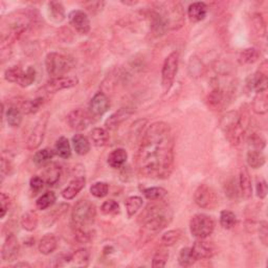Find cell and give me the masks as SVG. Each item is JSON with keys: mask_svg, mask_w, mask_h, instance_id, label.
<instances>
[{"mask_svg": "<svg viewBox=\"0 0 268 268\" xmlns=\"http://www.w3.org/2000/svg\"><path fill=\"white\" fill-rule=\"evenodd\" d=\"M138 173L152 179H167L173 172L174 138L167 123H154L141 137L135 157Z\"/></svg>", "mask_w": 268, "mask_h": 268, "instance_id": "1", "label": "cell"}, {"mask_svg": "<svg viewBox=\"0 0 268 268\" xmlns=\"http://www.w3.org/2000/svg\"><path fill=\"white\" fill-rule=\"evenodd\" d=\"M173 218L172 210L163 203L149 204L139 216L141 221L140 241L147 243L166 228Z\"/></svg>", "mask_w": 268, "mask_h": 268, "instance_id": "2", "label": "cell"}, {"mask_svg": "<svg viewBox=\"0 0 268 268\" xmlns=\"http://www.w3.org/2000/svg\"><path fill=\"white\" fill-rule=\"evenodd\" d=\"M183 24V13L178 2L155 3L151 12V27L156 36H161L169 29H177Z\"/></svg>", "mask_w": 268, "mask_h": 268, "instance_id": "3", "label": "cell"}, {"mask_svg": "<svg viewBox=\"0 0 268 268\" xmlns=\"http://www.w3.org/2000/svg\"><path fill=\"white\" fill-rule=\"evenodd\" d=\"M220 127L230 145L238 146L242 143L246 131V125L244 122V116L240 112L229 111L221 118Z\"/></svg>", "mask_w": 268, "mask_h": 268, "instance_id": "4", "label": "cell"}, {"mask_svg": "<svg viewBox=\"0 0 268 268\" xmlns=\"http://www.w3.org/2000/svg\"><path fill=\"white\" fill-rule=\"evenodd\" d=\"M96 216V210L94 204L87 199H81L73 206L71 212V222L73 229L84 230L91 226Z\"/></svg>", "mask_w": 268, "mask_h": 268, "instance_id": "5", "label": "cell"}, {"mask_svg": "<svg viewBox=\"0 0 268 268\" xmlns=\"http://www.w3.org/2000/svg\"><path fill=\"white\" fill-rule=\"evenodd\" d=\"M31 24V20L26 15L16 14V16H10L7 19V26L3 27L1 34V42L4 44L7 42L6 46L14 42L23 34L26 28Z\"/></svg>", "mask_w": 268, "mask_h": 268, "instance_id": "6", "label": "cell"}, {"mask_svg": "<svg viewBox=\"0 0 268 268\" xmlns=\"http://www.w3.org/2000/svg\"><path fill=\"white\" fill-rule=\"evenodd\" d=\"M73 59L59 53H49L45 59L46 71L51 78L64 77V74L73 68Z\"/></svg>", "mask_w": 268, "mask_h": 268, "instance_id": "7", "label": "cell"}, {"mask_svg": "<svg viewBox=\"0 0 268 268\" xmlns=\"http://www.w3.org/2000/svg\"><path fill=\"white\" fill-rule=\"evenodd\" d=\"M215 229V221L205 214H196L190 221L191 234L197 239H206Z\"/></svg>", "mask_w": 268, "mask_h": 268, "instance_id": "8", "label": "cell"}, {"mask_svg": "<svg viewBox=\"0 0 268 268\" xmlns=\"http://www.w3.org/2000/svg\"><path fill=\"white\" fill-rule=\"evenodd\" d=\"M178 64H179V54L177 51L171 53L163 62L161 70V84L165 92L169 91L174 83L178 70Z\"/></svg>", "mask_w": 268, "mask_h": 268, "instance_id": "9", "label": "cell"}, {"mask_svg": "<svg viewBox=\"0 0 268 268\" xmlns=\"http://www.w3.org/2000/svg\"><path fill=\"white\" fill-rule=\"evenodd\" d=\"M48 116L49 114L47 112L43 113L34 125L32 131L29 132L28 137L26 139V148L28 150H36V149H38L41 146L44 136H45Z\"/></svg>", "mask_w": 268, "mask_h": 268, "instance_id": "10", "label": "cell"}, {"mask_svg": "<svg viewBox=\"0 0 268 268\" xmlns=\"http://www.w3.org/2000/svg\"><path fill=\"white\" fill-rule=\"evenodd\" d=\"M195 203L204 210H214L218 205V197L216 192L207 184H200L194 193Z\"/></svg>", "mask_w": 268, "mask_h": 268, "instance_id": "11", "label": "cell"}, {"mask_svg": "<svg viewBox=\"0 0 268 268\" xmlns=\"http://www.w3.org/2000/svg\"><path fill=\"white\" fill-rule=\"evenodd\" d=\"M92 122V115L84 109H74L67 115V123L70 128L77 131L85 130Z\"/></svg>", "mask_w": 268, "mask_h": 268, "instance_id": "12", "label": "cell"}, {"mask_svg": "<svg viewBox=\"0 0 268 268\" xmlns=\"http://www.w3.org/2000/svg\"><path fill=\"white\" fill-rule=\"evenodd\" d=\"M79 80L76 77H59L51 78L47 83L44 85L43 90L46 93H56L58 91L69 89L77 86Z\"/></svg>", "mask_w": 268, "mask_h": 268, "instance_id": "13", "label": "cell"}, {"mask_svg": "<svg viewBox=\"0 0 268 268\" xmlns=\"http://www.w3.org/2000/svg\"><path fill=\"white\" fill-rule=\"evenodd\" d=\"M69 23L81 35H87L90 32V20L88 15L82 10H73L68 15Z\"/></svg>", "mask_w": 268, "mask_h": 268, "instance_id": "14", "label": "cell"}, {"mask_svg": "<svg viewBox=\"0 0 268 268\" xmlns=\"http://www.w3.org/2000/svg\"><path fill=\"white\" fill-rule=\"evenodd\" d=\"M20 251V245L18 239L15 235L11 234L6 237V239L3 243L1 257L4 262H13L17 260Z\"/></svg>", "mask_w": 268, "mask_h": 268, "instance_id": "15", "label": "cell"}, {"mask_svg": "<svg viewBox=\"0 0 268 268\" xmlns=\"http://www.w3.org/2000/svg\"><path fill=\"white\" fill-rule=\"evenodd\" d=\"M228 91H226L224 88H221L219 86L215 87L207 96V103L213 110L220 111L225 106H227L228 101Z\"/></svg>", "mask_w": 268, "mask_h": 268, "instance_id": "16", "label": "cell"}, {"mask_svg": "<svg viewBox=\"0 0 268 268\" xmlns=\"http://www.w3.org/2000/svg\"><path fill=\"white\" fill-rule=\"evenodd\" d=\"M110 107V101L108 96L103 93L98 92L95 93L93 98L89 103V112L92 116H102L105 114Z\"/></svg>", "mask_w": 268, "mask_h": 268, "instance_id": "17", "label": "cell"}, {"mask_svg": "<svg viewBox=\"0 0 268 268\" xmlns=\"http://www.w3.org/2000/svg\"><path fill=\"white\" fill-rule=\"evenodd\" d=\"M266 61L263 62L260 68L256 73L252 74L248 79V86L250 89H254L255 91L263 92L267 91L268 79H267V69H266Z\"/></svg>", "mask_w": 268, "mask_h": 268, "instance_id": "18", "label": "cell"}, {"mask_svg": "<svg viewBox=\"0 0 268 268\" xmlns=\"http://www.w3.org/2000/svg\"><path fill=\"white\" fill-rule=\"evenodd\" d=\"M192 251L195 258L198 260L211 259L216 254L215 245L211 242L204 241V239H198L192 247Z\"/></svg>", "mask_w": 268, "mask_h": 268, "instance_id": "19", "label": "cell"}, {"mask_svg": "<svg viewBox=\"0 0 268 268\" xmlns=\"http://www.w3.org/2000/svg\"><path fill=\"white\" fill-rule=\"evenodd\" d=\"M132 113L133 111L130 108H121L107 118V121L105 122L106 128L109 130H115L122 123L128 120Z\"/></svg>", "mask_w": 268, "mask_h": 268, "instance_id": "20", "label": "cell"}, {"mask_svg": "<svg viewBox=\"0 0 268 268\" xmlns=\"http://www.w3.org/2000/svg\"><path fill=\"white\" fill-rule=\"evenodd\" d=\"M86 179L85 177L80 176L74 178L73 180L69 182V184L62 191V196L66 200H71L76 197L79 193L85 188Z\"/></svg>", "mask_w": 268, "mask_h": 268, "instance_id": "21", "label": "cell"}, {"mask_svg": "<svg viewBox=\"0 0 268 268\" xmlns=\"http://www.w3.org/2000/svg\"><path fill=\"white\" fill-rule=\"evenodd\" d=\"M239 190L244 198L249 199L252 196V185L248 170L243 167L239 175Z\"/></svg>", "mask_w": 268, "mask_h": 268, "instance_id": "22", "label": "cell"}, {"mask_svg": "<svg viewBox=\"0 0 268 268\" xmlns=\"http://www.w3.org/2000/svg\"><path fill=\"white\" fill-rule=\"evenodd\" d=\"M62 175V169L58 163H49L44 171V181L47 185H55L60 180Z\"/></svg>", "mask_w": 268, "mask_h": 268, "instance_id": "23", "label": "cell"}, {"mask_svg": "<svg viewBox=\"0 0 268 268\" xmlns=\"http://www.w3.org/2000/svg\"><path fill=\"white\" fill-rule=\"evenodd\" d=\"M128 158V153L123 148H117L113 150L108 155V165L113 168L118 169L124 166V163L127 161Z\"/></svg>", "mask_w": 268, "mask_h": 268, "instance_id": "24", "label": "cell"}, {"mask_svg": "<svg viewBox=\"0 0 268 268\" xmlns=\"http://www.w3.org/2000/svg\"><path fill=\"white\" fill-rule=\"evenodd\" d=\"M207 6L204 2H194L188 9V16L192 22H200L206 17Z\"/></svg>", "mask_w": 268, "mask_h": 268, "instance_id": "25", "label": "cell"}, {"mask_svg": "<svg viewBox=\"0 0 268 268\" xmlns=\"http://www.w3.org/2000/svg\"><path fill=\"white\" fill-rule=\"evenodd\" d=\"M58 240L53 234H46L39 242V251L42 255H50L57 249Z\"/></svg>", "mask_w": 268, "mask_h": 268, "instance_id": "26", "label": "cell"}, {"mask_svg": "<svg viewBox=\"0 0 268 268\" xmlns=\"http://www.w3.org/2000/svg\"><path fill=\"white\" fill-rule=\"evenodd\" d=\"M48 16L49 18L57 22V23H61L62 21L65 20V9L61 2L59 1H50L48 2Z\"/></svg>", "mask_w": 268, "mask_h": 268, "instance_id": "27", "label": "cell"}, {"mask_svg": "<svg viewBox=\"0 0 268 268\" xmlns=\"http://www.w3.org/2000/svg\"><path fill=\"white\" fill-rule=\"evenodd\" d=\"M43 98H37L35 100H23L20 102L19 106L17 107L21 110V112L23 114H33L40 109V107L43 105Z\"/></svg>", "mask_w": 268, "mask_h": 268, "instance_id": "28", "label": "cell"}, {"mask_svg": "<svg viewBox=\"0 0 268 268\" xmlns=\"http://www.w3.org/2000/svg\"><path fill=\"white\" fill-rule=\"evenodd\" d=\"M72 146L74 151L79 155H86L90 151V143H89L87 137L82 135V134H76L72 137Z\"/></svg>", "mask_w": 268, "mask_h": 268, "instance_id": "29", "label": "cell"}, {"mask_svg": "<svg viewBox=\"0 0 268 268\" xmlns=\"http://www.w3.org/2000/svg\"><path fill=\"white\" fill-rule=\"evenodd\" d=\"M38 215H37L34 211H28L25 214L22 215L20 219V224L22 228L27 230V232H33L36 229L37 225H38Z\"/></svg>", "mask_w": 268, "mask_h": 268, "instance_id": "30", "label": "cell"}, {"mask_svg": "<svg viewBox=\"0 0 268 268\" xmlns=\"http://www.w3.org/2000/svg\"><path fill=\"white\" fill-rule=\"evenodd\" d=\"M246 160L249 167L252 169H259L265 165L266 157L262 151L249 150L246 155Z\"/></svg>", "mask_w": 268, "mask_h": 268, "instance_id": "31", "label": "cell"}, {"mask_svg": "<svg viewBox=\"0 0 268 268\" xmlns=\"http://www.w3.org/2000/svg\"><path fill=\"white\" fill-rule=\"evenodd\" d=\"M55 152L51 149H42V150L36 152L34 155V163L37 167H44L50 163V160L53 159Z\"/></svg>", "mask_w": 268, "mask_h": 268, "instance_id": "32", "label": "cell"}, {"mask_svg": "<svg viewBox=\"0 0 268 268\" xmlns=\"http://www.w3.org/2000/svg\"><path fill=\"white\" fill-rule=\"evenodd\" d=\"M259 58H260L259 50L254 47H249L241 51L238 61H239V63L242 65H249V64L256 63L259 60Z\"/></svg>", "mask_w": 268, "mask_h": 268, "instance_id": "33", "label": "cell"}, {"mask_svg": "<svg viewBox=\"0 0 268 268\" xmlns=\"http://www.w3.org/2000/svg\"><path fill=\"white\" fill-rule=\"evenodd\" d=\"M22 113L21 110L17 106H11L6 110V121L10 127L17 128L22 122Z\"/></svg>", "mask_w": 268, "mask_h": 268, "instance_id": "34", "label": "cell"}, {"mask_svg": "<svg viewBox=\"0 0 268 268\" xmlns=\"http://www.w3.org/2000/svg\"><path fill=\"white\" fill-rule=\"evenodd\" d=\"M55 151L57 155L60 156L61 158H64V159L69 158L71 156V147L69 144V140L64 136L59 138L56 141Z\"/></svg>", "mask_w": 268, "mask_h": 268, "instance_id": "35", "label": "cell"}, {"mask_svg": "<svg viewBox=\"0 0 268 268\" xmlns=\"http://www.w3.org/2000/svg\"><path fill=\"white\" fill-rule=\"evenodd\" d=\"M90 137L93 145L96 147H104L108 144L109 134L104 128H94L90 133Z\"/></svg>", "mask_w": 268, "mask_h": 268, "instance_id": "36", "label": "cell"}, {"mask_svg": "<svg viewBox=\"0 0 268 268\" xmlns=\"http://www.w3.org/2000/svg\"><path fill=\"white\" fill-rule=\"evenodd\" d=\"M252 108L257 114H265L267 112L268 102L266 91L258 92L254 99V103H252Z\"/></svg>", "mask_w": 268, "mask_h": 268, "instance_id": "37", "label": "cell"}, {"mask_svg": "<svg viewBox=\"0 0 268 268\" xmlns=\"http://www.w3.org/2000/svg\"><path fill=\"white\" fill-rule=\"evenodd\" d=\"M125 206L128 214V217L131 218L138 212V210H140V207L143 206V198L139 196H131L126 199Z\"/></svg>", "mask_w": 268, "mask_h": 268, "instance_id": "38", "label": "cell"}, {"mask_svg": "<svg viewBox=\"0 0 268 268\" xmlns=\"http://www.w3.org/2000/svg\"><path fill=\"white\" fill-rule=\"evenodd\" d=\"M89 259H90V254H89L88 249L82 248L77 251H74L73 254L69 257V260L76 266H87L89 263Z\"/></svg>", "mask_w": 268, "mask_h": 268, "instance_id": "39", "label": "cell"}, {"mask_svg": "<svg viewBox=\"0 0 268 268\" xmlns=\"http://www.w3.org/2000/svg\"><path fill=\"white\" fill-rule=\"evenodd\" d=\"M197 259L193 254L192 248L184 247L180 250L179 256H178V263L182 267H191L195 264Z\"/></svg>", "mask_w": 268, "mask_h": 268, "instance_id": "40", "label": "cell"}, {"mask_svg": "<svg viewBox=\"0 0 268 268\" xmlns=\"http://www.w3.org/2000/svg\"><path fill=\"white\" fill-rule=\"evenodd\" d=\"M248 146L250 148V150H259L262 151L263 149L266 146V139L265 137L262 135L261 133L259 132H254L251 133L250 135L248 136Z\"/></svg>", "mask_w": 268, "mask_h": 268, "instance_id": "41", "label": "cell"}, {"mask_svg": "<svg viewBox=\"0 0 268 268\" xmlns=\"http://www.w3.org/2000/svg\"><path fill=\"white\" fill-rule=\"evenodd\" d=\"M144 196L150 201H159L165 198L168 194L166 189L160 188V187H153V188H148L143 191Z\"/></svg>", "mask_w": 268, "mask_h": 268, "instance_id": "42", "label": "cell"}, {"mask_svg": "<svg viewBox=\"0 0 268 268\" xmlns=\"http://www.w3.org/2000/svg\"><path fill=\"white\" fill-rule=\"evenodd\" d=\"M220 224L224 229L233 228L237 224V217L235 213L224 210L220 213Z\"/></svg>", "mask_w": 268, "mask_h": 268, "instance_id": "43", "label": "cell"}, {"mask_svg": "<svg viewBox=\"0 0 268 268\" xmlns=\"http://www.w3.org/2000/svg\"><path fill=\"white\" fill-rule=\"evenodd\" d=\"M56 202V195L54 192H46L45 194L40 196L36 201L37 208L39 210H46Z\"/></svg>", "mask_w": 268, "mask_h": 268, "instance_id": "44", "label": "cell"}, {"mask_svg": "<svg viewBox=\"0 0 268 268\" xmlns=\"http://www.w3.org/2000/svg\"><path fill=\"white\" fill-rule=\"evenodd\" d=\"M182 236L181 229H173V230H169L168 233H166L161 237V244L163 246H172L176 242L180 240V238Z\"/></svg>", "mask_w": 268, "mask_h": 268, "instance_id": "45", "label": "cell"}, {"mask_svg": "<svg viewBox=\"0 0 268 268\" xmlns=\"http://www.w3.org/2000/svg\"><path fill=\"white\" fill-rule=\"evenodd\" d=\"M36 80V69L34 68L33 66H28L26 70H23V73H22V76L18 82V85L26 88L28 86H31Z\"/></svg>", "mask_w": 268, "mask_h": 268, "instance_id": "46", "label": "cell"}, {"mask_svg": "<svg viewBox=\"0 0 268 268\" xmlns=\"http://www.w3.org/2000/svg\"><path fill=\"white\" fill-rule=\"evenodd\" d=\"M168 258H169V254L165 248L157 249L152 259V266L154 268L165 267L168 261Z\"/></svg>", "mask_w": 268, "mask_h": 268, "instance_id": "47", "label": "cell"}, {"mask_svg": "<svg viewBox=\"0 0 268 268\" xmlns=\"http://www.w3.org/2000/svg\"><path fill=\"white\" fill-rule=\"evenodd\" d=\"M109 192V185L106 182L98 181L94 182L90 187V193L96 198H104L107 196Z\"/></svg>", "mask_w": 268, "mask_h": 268, "instance_id": "48", "label": "cell"}, {"mask_svg": "<svg viewBox=\"0 0 268 268\" xmlns=\"http://www.w3.org/2000/svg\"><path fill=\"white\" fill-rule=\"evenodd\" d=\"M23 73V70L21 69V67L19 66H12L9 69H6L4 72V79L7 82H11V83H16L18 84V82Z\"/></svg>", "mask_w": 268, "mask_h": 268, "instance_id": "49", "label": "cell"}, {"mask_svg": "<svg viewBox=\"0 0 268 268\" xmlns=\"http://www.w3.org/2000/svg\"><path fill=\"white\" fill-rule=\"evenodd\" d=\"M101 211L105 215H116L120 213V205L116 201L110 199L102 204Z\"/></svg>", "mask_w": 268, "mask_h": 268, "instance_id": "50", "label": "cell"}, {"mask_svg": "<svg viewBox=\"0 0 268 268\" xmlns=\"http://www.w3.org/2000/svg\"><path fill=\"white\" fill-rule=\"evenodd\" d=\"M252 24H254V27L256 28V32L260 37L265 36L266 28H265V22L262 18V15L256 14L254 18H252Z\"/></svg>", "mask_w": 268, "mask_h": 268, "instance_id": "51", "label": "cell"}, {"mask_svg": "<svg viewBox=\"0 0 268 268\" xmlns=\"http://www.w3.org/2000/svg\"><path fill=\"white\" fill-rule=\"evenodd\" d=\"M259 238L265 246L268 245V224L266 221H261L259 225Z\"/></svg>", "mask_w": 268, "mask_h": 268, "instance_id": "52", "label": "cell"}, {"mask_svg": "<svg viewBox=\"0 0 268 268\" xmlns=\"http://www.w3.org/2000/svg\"><path fill=\"white\" fill-rule=\"evenodd\" d=\"M225 194L232 199H236L239 195V189L236 185V180L232 179L229 182H227L226 188H225Z\"/></svg>", "mask_w": 268, "mask_h": 268, "instance_id": "53", "label": "cell"}, {"mask_svg": "<svg viewBox=\"0 0 268 268\" xmlns=\"http://www.w3.org/2000/svg\"><path fill=\"white\" fill-rule=\"evenodd\" d=\"M0 203H1V218H4V216L6 215L7 211H9L10 205H11V200L10 197L7 196L5 193H1V195H0Z\"/></svg>", "mask_w": 268, "mask_h": 268, "instance_id": "54", "label": "cell"}, {"mask_svg": "<svg viewBox=\"0 0 268 268\" xmlns=\"http://www.w3.org/2000/svg\"><path fill=\"white\" fill-rule=\"evenodd\" d=\"M44 179L39 176H34L31 181H29V185H31V189L34 191V192H39L40 190L43 189L44 187Z\"/></svg>", "mask_w": 268, "mask_h": 268, "instance_id": "55", "label": "cell"}, {"mask_svg": "<svg viewBox=\"0 0 268 268\" xmlns=\"http://www.w3.org/2000/svg\"><path fill=\"white\" fill-rule=\"evenodd\" d=\"M267 195V183L265 180L261 179L257 182V196L260 199H264Z\"/></svg>", "mask_w": 268, "mask_h": 268, "instance_id": "56", "label": "cell"}, {"mask_svg": "<svg viewBox=\"0 0 268 268\" xmlns=\"http://www.w3.org/2000/svg\"><path fill=\"white\" fill-rule=\"evenodd\" d=\"M13 170V165L12 162L9 158H5L4 156V153L2 154V157H1V173L4 175V174H7L10 175L11 172Z\"/></svg>", "mask_w": 268, "mask_h": 268, "instance_id": "57", "label": "cell"}, {"mask_svg": "<svg viewBox=\"0 0 268 268\" xmlns=\"http://www.w3.org/2000/svg\"><path fill=\"white\" fill-rule=\"evenodd\" d=\"M14 267H31V265L27 263H17L14 265Z\"/></svg>", "mask_w": 268, "mask_h": 268, "instance_id": "58", "label": "cell"}]
</instances>
